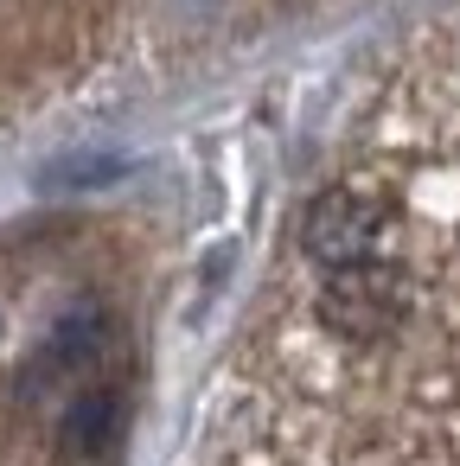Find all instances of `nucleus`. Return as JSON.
I'll return each mask as SVG.
<instances>
[{
    "instance_id": "nucleus-1",
    "label": "nucleus",
    "mask_w": 460,
    "mask_h": 466,
    "mask_svg": "<svg viewBox=\"0 0 460 466\" xmlns=\"http://www.w3.org/2000/svg\"><path fill=\"white\" fill-rule=\"evenodd\" d=\"M377 230H383L377 205H371L364 192H352V186H332V192H320V198L307 205V218H301V249H307L313 262H326V268H352V262H364V256L377 249Z\"/></svg>"
},
{
    "instance_id": "nucleus-2",
    "label": "nucleus",
    "mask_w": 460,
    "mask_h": 466,
    "mask_svg": "<svg viewBox=\"0 0 460 466\" xmlns=\"http://www.w3.org/2000/svg\"><path fill=\"white\" fill-rule=\"evenodd\" d=\"M396 307H403V288H396V275L377 268V262H352V268H339L332 288H326V319H332L339 332H352V339L383 332V326L396 319Z\"/></svg>"
},
{
    "instance_id": "nucleus-3",
    "label": "nucleus",
    "mask_w": 460,
    "mask_h": 466,
    "mask_svg": "<svg viewBox=\"0 0 460 466\" xmlns=\"http://www.w3.org/2000/svg\"><path fill=\"white\" fill-rule=\"evenodd\" d=\"M97 351H103V313H77V319H65V326L52 332V345L33 358L26 390H39V383H52V377H77Z\"/></svg>"
},
{
    "instance_id": "nucleus-4",
    "label": "nucleus",
    "mask_w": 460,
    "mask_h": 466,
    "mask_svg": "<svg viewBox=\"0 0 460 466\" xmlns=\"http://www.w3.org/2000/svg\"><path fill=\"white\" fill-rule=\"evenodd\" d=\"M116 428V396L109 390H84L71 409H65V447L71 453H97Z\"/></svg>"
},
{
    "instance_id": "nucleus-5",
    "label": "nucleus",
    "mask_w": 460,
    "mask_h": 466,
    "mask_svg": "<svg viewBox=\"0 0 460 466\" xmlns=\"http://www.w3.org/2000/svg\"><path fill=\"white\" fill-rule=\"evenodd\" d=\"M122 154H65V160H52L46 167V186H109V179H122Z\"/></svg>"
}]
</instances>
